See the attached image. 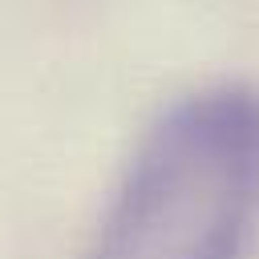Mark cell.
I'll return each instance as SVG.
<instances>
[{
	"instance_id": "cell-1",
	"label": "cell",
	"mask_w": 259,
	"mask_h": 259,
	"mask_svg": "<svg viewBox=\"0 0 259 259\" xmlns=\"http://www.w3.org/2000/svg\"><path fill=\"white\" fill-rule=\"evenodd\" d=\"M259 243V89L186 93L142 134L85 259H251Z\"/></svg>"
}]
</instances>
